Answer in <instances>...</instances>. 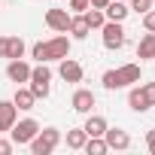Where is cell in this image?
Wrapping results in <instances>:
<instances>
[{
    "instance_id": "7402d4cb",
    "label": "cell",
    "mask_w": 155,
    "mask_h": 155,
    "mask_svg": "<svg viewBox=\"0 0 155 155\" xmlns=\"http://www.w3.org/2000/svg\"><path fill=\"white\" fill-rule=\"evenodd\" d=\"M82 149H85L88 155H104V152H110V146H107V140H104V137H88Z\"/></svg>"
},
{
    "instance_id": "8fae6325",
    "label": "cell",
    "mask_w": 155,
    "mask_h": 155,
    "mask_svg": "<svg viewBox=\"0 0 155 155\" xmlns=\"http://www.w3.org/2000/svg\"><path fill=\"white\" fill-rule=\"evenodd\" d=\"M104 140H107V146L116 149V152L131 149V134H128L125 128H107V131H104Z\"/></svg>"
},
{
    "instance_id": "2e32d148",
    "label": "cell",
    "mask_w": 155,
    "mask_h": 155,
    "mask_svg": "<svg viewBox=\"0 0 155 155\" xmlns=\"http://www.w3.org/2000/svg\"><path fill=\"white\" fill-rule=\"evenodd\" d=\"M128 107H131L134 113H149V110H152V104H149V97L143 94L140 85H134V88L128 91Z\"/></svg>"
},
{
    "instance_id": "83f0119b",
    "label": "cell",
    "mask_w": 155,
    "mask_h": 155,
    "mask_svg": "<svg viewBox=\"0 0 155 155\" xmlns=\"http://www.w3.org/2000/svg\"><path fill=\"white\" fill-rule=\"evenodd\" d=\"M12 146H15L12 140H0V155H9V152H12Z\"/></svg>"
},
{
    "instance_id": "5b68a950",
    "label": "cell",
    "mask_w": 155,
    "mask_h": 155,
    "mask_svg": "<svg viewBox=\"0 0 155 155\" xmlns=\"http://www.w3.org/2000/svg\"><path fill=\"white\" fill-rule=\"evenodd\" d=\"M101 40H104V49L119 52V49L128 43V37H125V25H122V21H104V28H101Z\"/></svg>"
},
{
    "instance_id": "d4e9b609",
    "label": "cell",
    "mask_w": 155,
    "mask_h": 155,
    "mask_svg": "<svg viewBox=\"0 0 155 155\" xmlns=\"http://www.w3.org/2000/svg\"><path fill=\"white\" fill-rule=\"evenodd\" d=\"M140 88H143V94H146V97H149V104H152V107H155V82H143V85H140Z\"/></svg>"
},
{
    "instance_id": "5bb4252c",
    "label": "cell",
    "mask_w": 155,
    "mask_h": 155,
    "mask_svg": "<svg viewBox=\"0 0 155 155\" xmlns=\"http://www.w3.org/2000/svg\"><path fill=\"white\" fill-rule=\"evenodd\" d=\"M67 34H70V40H85V37L91 34V28H88V21H85V15H82V12H76V15H70V25H67Z\"/></svg>"
},
{
    "instance_id": "9a60e30c",
    "label": "cell",
    "mask_w": 155,
    "mask_h": 155,
    "mask_svg": "<svg viewBox=\"0 0 155 155\" xmlns=\"http://www.w3.org/2000/svg\"><path fill=\"white\" fill-rule=\"evenodd\" d=\"M104 15H107V21H125L131 15V9H128L125 0H110V3L104 6Z\"/></svg>"
},
{
    "instance_id": "44dd1931",
    "label": "cell",
    "mask_w": 155,
    "mask_h": 155,
    "mask_svg": "<svg viewBox=\"0 0 155 155\" xmlns=\"http://www.w3.org/2000/svg\"><path fill=\"white\" fill-rule=\"evenodd\" d=\"M82 15H85V21H88V28H91V31H101V28H104V21H107L104 9H94V6H88Z\"/></svg>"
},
{
    "instance_id": "ffe728a7",
    "label": "cell",
    "mask_w": 155,
    "mask_h": 155,
    "mask_svg": "<svg viewBox=\"0 0 155 155\" xmlns=\"http://www.w3.org/2000/svg\"><path fill=\"white\" fill-rule=\"evenodd\" d=\"M85 140H88V134H85L82 128H70V131H67V149H73V152H79V149L85 146Z\"/></svg>"
},
{
    "instance_id": "7a4b0ae2",
    "label": "cell",
    "mask_w": 155,
    "mask_h": 155,
    "mask_svg": "<svg viewBox=\"0 0 155 155\" xmlns=\"http://www.w3.org/2000/svg\"><path fill=\"white\" fill-rule=\"evenodd\" d=\"M140 79H143V67H140V64H122V67L107 70V73L101 76V82H104L107 91L128 88V85H134V82H140Z\"/></svg>"
},
{
    "instance_id": "f1b7e54d",
    "label": "cell",
    "mask_w": 155,
    "mask_h": 155,
    "mask_svg": "<svg viewBox=\"0 0 155 155\" xmlns=\"http://www.w3.org/2000/svg\"><path fill=\"white\" fill-rule=\"evenodd\" d=\"M88 3H91V6H94V9H104V6H107V3H110V0H88Z\"/></svg>"
},
{
    "instance_id": "30bf717a",
    "label": "cell",
    "mask_w": 155,
    "mask_h": 155,
    "mask_svg": "<svg viewBox=\"0 0 155 155\" xmlns=\"http://www.w3.org/2000/svg\"><path fill=\"white\" fill-rule=\"evenodd\" d=\"M25 40L21 37H0V58H6V61H12V58H25Z\"/></svg>"
},
{
    "instance_id": "d6986e66",
    "label": "cell",
    "mask_w": 155,
    "mask_h": 155,
    "mask_svg": "<svg viewBox=\"0 0 155 155\" xmlns=\"http://www.w3.org/2000/svg\"><path fill=\"white\" fill-rule=\"evenodd\" d=\"M12 104L18 107V110H34V104H37V97H34V91L28 88V85H15V94H12Z\"/></svg>"
},
{
    "instance_id": "ba28073f",
    "label": "cell",
    "mask_w": 155,
    "mask_h": 155,
    "mask_svg": "<svg viewBox=\"0 0 155 155\" xmlns=\"http://www.w3.org/2000/svg\"><path fill=\"white\" fill-rule=\"evenodd\" d=\"M58 76H61L64 82H82L85 70H82V64H79V61H73V58L67 55V58H61V61H58Z\"/></svg>"
},
{
    "instance_id": "603a6c76",
    "label": "cell",
    "mask_w": 155,
    "mask_h": 155,
    "mask_svg": "<svg viewBox=\"0 0 155 155\" xmlns=\"http://www.w3.org/2000/svg\"><path fill=\"white\" fill-rule=\"evenodd\" d=\"M152 6H155V0H128V9H131V12H137V15L149 12Z\"/></svg>"
},
{
    "instance_id": "cb8c5ba5",
    "label": "cell",
    "mask_w": 155,
    "mask_h": 155,
    "mask_svg": "<svg viewBox=\"0 0 155 155\" xmlns=\"http://www.w3.org/2000/svg\"><path fill=\"white\" fill-rule=\"evenodd\" d=\"M143 28H146V31H152V34H155V6H152V9H149V12H143Z\"/></svg>"
},
{
    "instance_id": "4316f807",
    "label": "cell",
    "mask_w": 155,
    "mask_h": 155,
    "mask_svg": "<svg viewBox=\"0 0 155 155\" xmlns=\"http://www.w3.org/2000/svg\"><path fill=\"white\" fill-rule=\"evenodd\" d=\"M146 149L155 155V128H149V131H146Z\"/></svg>"
},
{
    "instance_id": "6da1fadb",
    "label": "cell",
    "mask_w": 155,
    "mask_h": 155,
    "mask_svg": "<svg viewBox=\"0 0 155 155\" xmlns=\"http://www.w3.org/2000/svg\"><path fill=\"white\" fill-rule=\"evenodd\" d=\"M70 46H73V40H70L67 34H58V37H52V40H40V43H34L31 55H34L37 64H49V61H61V58H67V55H70Z\"/></svg>"
},
{
    "instance_id": "e0dca14e",
    "label": "cell",
    "mask_w": 155,
    "mask_h": 155,
    "mask_svg": "<svg viewBox=\"0 0 155 155\" xmlns=\"http://www.w3.org/2000/svg\"><path fill=\"white\" fill-rule=\"evenodd\" d=\"M110 125H107V119L104 116H97V113H88L85 116V125H82V131L88 134V137H104V131H107Z\"/></svg>"
},
{
    "instance_id": "3957f363",
    "label": "cell",
    "mask_w": 155,
    "mask_h": 155,
    "mask_svg": "<svg viewBox=\"0 0 155 155\" xmlns=\"http://www.w3.org/2000/svg\"><path fill=\"white\" fill-rule=\"evenodd\" d=\"M52 70H49V64H37V67H31V79H28V88L34 91V97L40 101H46L49 97V91H52Z\"/></svg>"
},
{
    "instance_id": "f546056e",
    "label": "cell",
    "mask_w": 155,
    "mask_h": 155,
    "mask_svg": "<svg viewBox=\"0 0 155 155\" xmlns=\"http://www.w3.org/2000/svg\"><path fill=\"white\" fill-rule=\"evenodd\" d=\"M125 3H128V0H125Z\"/></svg>"
},
{
    "instance_id": "9c48e42d",
    "label": "cell",
    "mask_w": 155,
    "mask_h": 155,
    "mask_svg": "<svg viewBox=\"0 0 155 155\" xmlns=\"http://www.w3.org/2000/svg\"><path fill=\"white\" fill-rule=\"evenodd\" d=\"M6 79L15 82V85L28 82V79H31V64H28L25 58H12V61L6 64Z\"/></svg>"
},
{
    "instance_id": "8992f818",
    "label": "cell",
    "mask_w": 155,
    "mask_h": 155,
    "mask_svg": "<svg viewBox=\"0 0 155 155\" xmlns=\"http://www.w3.org/2000/svg\"><path fill=\"white\" fill-rule=\"evenodd\" d=\"M37 131H40V122L37 119H15V125L9 128V137H12V143L15 146H28L34 137H37Z\"/></svg>"
},
{
    "instance_id": "52a82bcc",
    "label": "cell",
    "mask_w": 155,
    "mask_h": 155,
    "mask_svg": "<svg viewBox=\"0 0 155 155\" xmlns=\"http://www.w3.org/2000/svg\"><path fill=\"white\" fill-rule=\"evenodd\" d=\"M94 91L91 88H76L73 91V97H70V107H73V113H79V116H88L91 110H94Z\"/></svg>"
},
{
    "instance_id": "ac0fdd59",
    "label": "cell",
    "mask_w": 155,
    "mask_h": 155,
    "mask_svg": "<svg viewBox=\"0 0 155 155\" xmlns=\"http://www.w3.org/2000/svg\"><path fill=\"white\" fill-rule=\"evenodd\" d=\"M137 58H140V61H155V34H152V31H146V34L140 37V43H137Z\"/></svg>"
},
{
    "instance_id": "277c9868",
    "label": "cell",
    "mask_w": 155,
    "mask_h": 155,
    "mask_svg": "<svg viewBox=\"0 0 155 155\" xmlns=\"http://www.w3.org/2000/svg\"><path fill=\"white\" fill-rule=\"evenodd\" d=\"M58 143H61V131H58V128H40L37 137H34L28 146H31L34 155H49V152L58 149Z\"/></svg>"
},
{
    "instance_id": "4fadbf2b",
    "label": "cell",
    "mask_w": 155,
    "mask_h": 155,
    "mask_svg": "<svg viewBox=\"0 0 155 155\" xmlns=\"http://www.w3.org/2000/svg\"><path fill=\"white\" fill-rule=\"evenodd\" d=\"M18 119V107L12 101H0V134H6Z\"/></svg>"
},
{
    "instance_id": "7c38bea8",
    "label": "cell",
    "mask_w": 155,
    "mask_h": 155,
    "mask_svg": "<svg viewBox=\"0 0 155 155\" xmlns=\"http://www.w3.org/2000/svg\"><path fill=\"white\" fill-rule=\"evenodd\" d=\"M46 25H49V31H55V34H67L70 12H67V9H46Z\"/></svg>"
},
{
    "instance_id": "484cf974",
    "label": "cell",
    "mask_w": 155,
    "mask_h": 155,
    "mask_svg": "<svg viewBox=\"0 0 155 155\" xmlns=\"http://www.w3.org/2000/svg\"><path fill=\"white\" fill-rule=\"evenodd\" d=\"M88 6H91L88 0H70V9H73V12H85Z\"/></svg>"
}]
</instances>
